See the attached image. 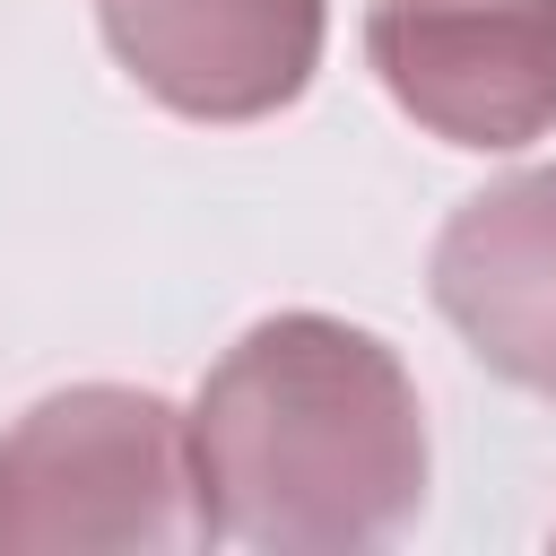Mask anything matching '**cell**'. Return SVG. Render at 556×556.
Wrapping results in <instances>:
<instances>
[{"label": "cell", "mask_w": 556, "mask_h": 556, "mask_svg": "<svg viewBox=\"0 0 556 556\" xmlns=\"http://www.w3.org/2000/svg\"><path fill=\"white\" fill-rule=\"evenodd\" d=\"M191 417L130 382L35 400L0 434V556L35 547H208Z\"/></svg>", "instance_id": "obj_2"}, {"label": "cell", "mask_w": 556, "mask_h": 556, "mask_svg": "<svg viewBox=\"0 0 556 556\" xmlns=\"http://www.w3.org/2000/svg\"><path fill=\"white\" fill-rule=\"evenodd\" d=\"M434 313L469 356L556 400V165L486 182L434 235Z\"/></svg>", "instance_id": "obj_5"}, {"label": "cell", "mask_w": 556, "mask_h": 556, "mask_svg": "<svg viewBox=\"0 0 556 556\" xmlns=\"http://www.w3.org/2000/svg\"><path fill=\"white\" fill-rule=\"evenodd\" d=\"M191 469L217 539L356 556L426 513V408L391 339L339 313H269L208 365Z\"/></svg>", "instance_id": "obj_1"}, {"label": "cell", "mask_w": 556, "mask_h": 556, "mask_svg": "<svg viewBox=\"0 0 556 556\" xmlns=\"http://www.w3.org/2000/svg\"><path fill=\"white\" fill-rule=\"evenodd\" d=\"M96 26L182 122H261L321 70V0H96Z\"/></svg>", "instance_id": "obj_4"}, {"label": "cell", "mask_w": 556, "mask_h": 556, "mask_svg": "<svg viewBox=\"0 0 556 556\" xmlns=\"http://www.w3.org/2000/svg\"><path fill=\"white\" fill-rule=\"evenodd\" d=\"M365 61L452 148H530L556 130V0H374Z\"/></svg>", "instance_id": "obj_3"}]
</instances>
